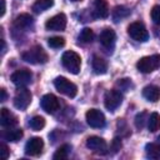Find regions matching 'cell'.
I'll list each match as a JSON object with an SVG mask.
<instances>
[{"mask_svg":"<svg viewBox=\"0 0 160 160\" xmlns=\"http://www.w3.org/2000/svg\"><path fill=\"white\" fill-rule=\"evenodd\" d=\"M61 62L64 68L71 74H79L81 68V59H80V55L76 54L75 51H71V50L65 51L61 56Z\"/></svg>","mask_w":160,"mask_h":160,"instance_id":"obj_1","label":"cell"},{"mask_svg":"<svg viewBox=\"0 0 160 160\" xmlns=\"http://www.w3.org/2000/svg\"><path fill=\"white\" fill-rule=\"evenodd\" d=\"M22 60L29 64H45L48 61V54L41 46H34L22 54Z\"/></svg>","mask_w":160,"mask_h":160,"instance_id":"obj_2","label":"cell"},{"mask_svg":"<svg viewBox=\"0 0 160 160\" xmlns=\"http://www.w3.org/2000/svg\"><path fill=\"white\" fill-rule=\"evenodd\" d=\"M159 66H160V55H158V54L150 55V56H144V58H141L136 62L138 70L141 71V72H144V74L152 72Z\"/></svg>","mask_w":160,"mask_h":160,"instance_id":"obj_3","label":"cell"},{"mask_svg":"<svg viewBox=\"0 0 160 160\" xmlns=\"http://www.w3.org/2000/svg\"><path fill=\"white\" fill-rule=\"evenodd\" d=\"M54 86L56 88V90L69 98H74L78 94V88L74 82H71L70 80H68L64 76H59L54 80Z\"/></svg>","mask_w":160,"mask_h":160,"instance_id":"obj_4","label":"cell"},{"mask_svg":"<svg viewBox=\"0 0 160 160\" xmlns=\"http://www.w3.org/2000/svg\"><path fill=\"white\" fill-rule=\"evenodd\" d=\"M31 102V92L30 90H28L25 86L22 88H19L15 92V96H14V105L16 109L19 110H26V108L30 105Z\"/></svg>","mask_w":160,"mask_h":160,"instance_id":"obj_5","label":"cell"},{"mask_svg":"<svg viewBox=\"0 0 160 160\" xmlns=\"http://www.w3.org/2000/svg\"><path fill=\"white\" fill-rule=\"evenodd\" d=\"M128 34L131 39H134L136 41H140V42H145L149 39V32L141 22L130 24L129 28H128Z\"/></svg>","mask_w":160,"mask_h":160,"instance_id":"obj_6","label":"cell"},{"mask_svg":"<svg viewBox=\"0 0 160 160\" xmlns=\"http://www.w3.org/2000/svg\"><path fill=\"white\" fill-rule=\"evenodd\" d=\"M85 118H86V122L91 128L100 129V128H104L105 126V122H106L105 116L98 109H90V110H88L86 114H85Z\"/></svg>","mask_w":160,"mask_h":160,"instance_id":"obj_7","label":"cell"},{"mask_svg":"<svg viewBox=\"0 0 160 160\" xmlns=\"http://www.w3.org/2000/svg\"><path fill=\"white\" fill-rule=\"evenodd\" d=\"M122 102V94L118 90H109L104 98V105L109 111H114Z\"/></svg>","mask_w":160,"mask_h":160,"instance_id":"obj_8","label":"cell"},{"mask_svg":"<svg viewBox=\"0 0 160 160\" xmlns=\"http://www.w3.org/2000/svg\"><path fill=\"white\" fill-rule=\"evenodd\" d=\"M10 79L12 81V84H15L18 88H22V86H26L31 82L32 74L30 72V70L21 69V70H16L15 72H12Z\"/></svg>","mask_w":160,"mask_h":160,"instance_id":"obj_9","label":"cell"},{"mask_svg":"<svg viewBox=\"0 0 160 160\" xmlns=\"http://www.w3.org/2000/svg\"><path fill=\"white\" fill-rule=\"evenodd\" d=\"M45 28L48 30H51V31H62L66 28V16H65V14L60 12V14H56L52 18H50L45 22Z\"/></svg>","mask_w":160,"mask_h":160,"instance_id":"obj_10","label":"cell"},{"mask_svg":"<svg viewBox=\"0 0 160 160\" xmlns=\"http://www.w3.org/2000/svg\"><path fill=\"white\" fill-rule=\"evenodd\" d=\"M40 105H41V109L48 114H54L56 110H59V106H60L58 98L52 94L44 95L40 100Z\"/></svg>","mask_w":160,"mask_h":160,"instance_id":"obj_11","label":"cell"},{"mask_svg":"<svg viewBox=\"0 0 160 160\" xmlns=\"http://www.w3.org/2000/svg\"><path fill=\"white\" fill-rule=\"evenodd\" d=\"M42 148H44V141L41 138H31L25 144V154L30 156H36L41 154Z\"/></svg>","mask_w":160,"mask_h":160,"instance_id":"obj_12","label":"cell"},{"mask_svg":"<svg viewBox=\"0 0 160 160\" xmlns=\"http://www.w3.org/2000/svg\"><path fill=\"white\" fill-rule=\"evenodd\" d=\"M100 44L106 48V49H112L114 44H115V40H116V35H115V31L112 29H104L100 34Z\"/></svg>","mask_w":160,"mask_h":160,"instance_id":"obj_13","label":"cell"},{"mask_svg":"<svg viewBox=\"0 0 160 160\" xmlns=\"http://www.w3.org/2000/svg\"><path fill=\"white\" fill-rule=\"evenodd\" d=\"M32 24H34L32 16H30L29 14H20L14 20V28L18 30H28L32 26Z\"/></svg>","mask_w":160,"mask_h":160,"instance_id":"obj_14","label":"cell"},{"mask_svg":"<svg viewBox=\"0 0 160 160\" xmlns=\"http://www.w3.org/2000/svg\"><path fill=\"white\" fill-rule=\"evenodd\" d=\"M86 146L90 149V150H94V151H105L106 150V141L100 138V136H89L86 139Z\"/></svg>","mask_w":160,"mask_h":160,"instance_id":"obj_15","label":"cell"},{"mask_svg":"<svg viewBox=\"0 0 160 160\" xmlns=\"http://www.w3.org/2000/svg\"><path fill=\"white\" fill-rule=\"evenodd\" d=\"M18 120H16V116L10 111L8 110L6 108H2L1 109V114H0V124L2 128H12L14 125H16Z\"/></svg>","mask_w":160,"mask_h":160,"instance_id":"obj_16","label":"cell"},{"mask_svg":"<svg viewBox=\"0 0 160 160\" xmlns=\"http://www.w3.org/2000/svg\"><path fill=\"white\" fill-rule=\"evenodd\" d=\"M142 96L151 102H155L160 99V89L156 85H148L142 89Z\"/></svg>","mask_w":160,"mask_h":160,"instance_id":"obj_17","label":"cell"},{"mask_svg":"<svg viewBox=\"0 0 160 160\" xmlns=\"http://www.w3.org/2000/svg\"><path fill=\"white\" fill-rule=\"evenodd\" d=\"M94 14L96 18H100V19H105L109 16V6H108L106 0H95Z\"/></svg>","mask_w":160,"mask_h":160,"instance_id":"obj_18","label":"cell"},{"mask_svg":"<svg viewBox=\"0 0 160 160\" xmlns=\"http://www.w3.org/2000/svg\"><path fill=\"white\" fill-rule=\"evenodd\" d=\"M91 66H92V70L99 74V75H102L108 71V62L105 59L100 58L99 55H94L92 56V61H91Z\"/></svg>","mask_w":160,"mask_h":160,"instance_id":"obj_19","label":"cell"},{"mask_svg":"<svg viewBox=\"0 0 160 160\" xmlns=\"http://www.w3.org/2000/svg\"><path fill=\"white\" fill-rule=\"evenodd\" d=\"M2 138L8 141H18L22 138V130L21 129H15V128H9L2 132Z\"/></svg>","mask_w":160,"mask_h":160,"instance_id":"obj_20","label":"cell"},{"mask_svg":"<svg viewBox=\"0 0 160 160\" xmlns=\"http://www.w3.org/2000/svg\"><path fill=\"white\" fill-rule=\"evenodd\" d=\"M146 156L150 159H159L160 158V144L158 142H149L145 146Z\"/></svg>","mask_w":160,"mask_h":160,"instance_id":"obj_21","label":"cell"},{"mask_svg":"<svg viewBox=\"0 0 160 160\" xmlns=\"http://www.w3.org/2000/svg\"><path fill=\"white\" fill-rule=\"evenodd\" d=\"M70 150H71V146H70L69 144H64V145H61V146L55 151L52 159H54V160H65V159H68V156H69V154H70Z\"/></svg>","mask_w":160,"mask_h":160,"instance_id":"obj_22","label":"cell"},{"mask_svg":"<svg viewBox=\"0 0 160 160\" xmlns=\"http://www.w3.org/2000/svg\"><path fill=\"white\" fill-rule=\"evenodd\" d=\"M148 128L151 132H155L160 129V115L158 112L150 114V116L148 119Z\"/></svg>","mask_w":160,"mask_h":160,"instance_id":"obj_23","label":"cell"},{"mask_svg":"<svg viewBox=\"0 0 160 160\" xmlns=\"http://www.w3.org/2000/svg\"><path fill=\"white\" fill-rule=\"evenodd\" d=\"M52 5H54V0H36L32 4V10L35 12H41V11L48 10Z\"/></svg>","mask_w":160,"mask_h":160,"instance_id":"obj_24","label":"cell"},{"mask_svg":"<svg viewBox=\"0 0 160 160\" xmlns=\"http://www.w3.org/2000/svg\"><path fill=\"white\" fill-rule=\"evenodd\" d=\"M129 14H130V10L128 8H125V6H116L114 9V11H112V19L115 21H119V20L126 18Z\"/></svg>","mask_w":160,"mask_h":160,"instance_id":"obj_25","label":"cell"},{"mask_svg":"<svg viewBox=\"0 0 160 160\" xmlns=\"http://www.w3.org/2000/svg\"><path fill=\"white\" fill-rule=\"evenodd\" d=\"M29 126H30L34 131H40V130L45 126V119H44L42 116H34L32 119H30Z\"/></svg>","mask_w":160,"mask_h":160,"instance_id":"obj_26","label":"cell"},{"mask_svg":"<svg viewBox=\"0 0 160 160\" xmlns=\"http://www.w3.org/2000/svg\"><path fill=\"white\" fill-rule=\"evenodd\" d=\"M94 39V31L90 28H84L79 35V40H81L82 42H91Z\"/></svg>","mask_w":160,"mask_h":160,"instance_id":"obj_27","label":"cell"},{"mask_svg":"<svg viewBox=\"0 0 160 160\" xmlns=\"http://www.w3.org/2000/svg\"><path fill=\"white\" fill-rule=\"evenodd\" d=\"M48 44L52 49H59V48H62L65 45V39L61 36H52L48 40Z\"/></svg>","mask_w":160,"mask_h":160,"instance_id":"obj_28","label":"cell"},{"mask_svg":"<svg viewBox=\"0 0 160 160\" xmlns=\"http://www.w3.org/2000/svg\"><path fill=\"white\" fill-rule=\"evenodd\" d=\"M148 119H149V118H148ZM148 119H146V112H145V111L139 112V114L136 115V118H135V125H136V128H138V129H142L144 125H145V121H146Z\"/></svg>","mask_w":160,"mask_h":160,"instance_id":"obj_29","label":"cell"},{"mask_svg":"<svg viewBox=\"0 0 160 160\" xmlns=\"http://www.w3.org/2000/svg\"><path fill=\"white\" fill-rule=\"evenodd\" d=\"M151 19L156 25H160V6L156 5L151 10Z\"/></svg>","mask_w":160,"mask_h":160,"instance_id":"obj_30","label":"cell"},{"mask_svg":"<svg viewBox=\"0 0 160 160\" xmlns=\"http://www.w3.org/2000/svg\"><path fill=\"white\" fill-rule=\"evenodd\" d=\"M0 151H1V156H2V159L5 160V159H8L9 158V149H8V146L5 145V144H1L0 145Z\"/></svg>","mask_w":160,"mask_h":160,"instance_id":"obj_31","label":"cell"},{"mask_svg":"<svg viewBox=\"0 0 160 160\" xmlns=\"http://www.w3.org/2000/svg\"><path fill=\"white\" fill-rule=\"evenodd\" d=\"M118 85L124 88V89H128L131 85V81H130V79H121L120 81H118Z\"/></svg>","mask_w":160,"mask_h":160,"instance_id":"obj_32","label":"cell"},{"mask_svg":"<svg viewBox=\"0 0 160 160\" xmlns=\"http://www.w3.org/2000/svg\"><path fill=\"white\" fill-rule=\"evenodd\" d=\"M120 148H121V141L118 138L114 139V141H112V149H114V151H118Z\"/></svg>","mask_w":160,"mask_h":160,"instance_id":"obj_33","label":"cell"},{"mask_svg":"<svg viewBox=\"0 0 160 160\" xmlns=\"http://www.w3.org/2000/svg\"><path fill=\"white\" fill-rule=\"evenodd\" d=\"M5 9H6L5 0H1V12H0V15H1V16H4V14H5Z\"/></svg>","mask_w":160,"mask_h":160,"instance_id":"obj_34","label":"cell"},{"mask_svg":"<svg viewBox=\"0 0 160 160\" xmlns=\"http://www.w3.org/2000/svg\"><path fill=\"white\" fill-rule=\"evenodd\" d=\"M0 91H1V101H5L6 100V91H5V89H1Z\"/></svg>","mask_w":160,"mask_h":160,"instance_id":"obj_35","label":"cell"},{"mask_svg":"<svg viewBox=\"0 0 160 160\" xmlns=\"http://www.w3.org/2000/svg\"><path fill=\"white\" fill-rule=\"evenodd\" d=\"M71 1H81V0H71Z\"/></svg>","mask_w":160,"mask_h":160,"instance_id":"obj_36","label":"cell"},{"mask_svg":"<svg viewBox=\"0 0 160 160\" xmlns=\"http://www.w3.org/2000/svg\"><path fill=\"white\" fill-rule=\"evenodd\" d=\"M159 140H160V136H159Z\"/></svg>","mask_w":160,"mask_h":160,"instance_id":"obj_37","label":"cell"}]
</instances>
